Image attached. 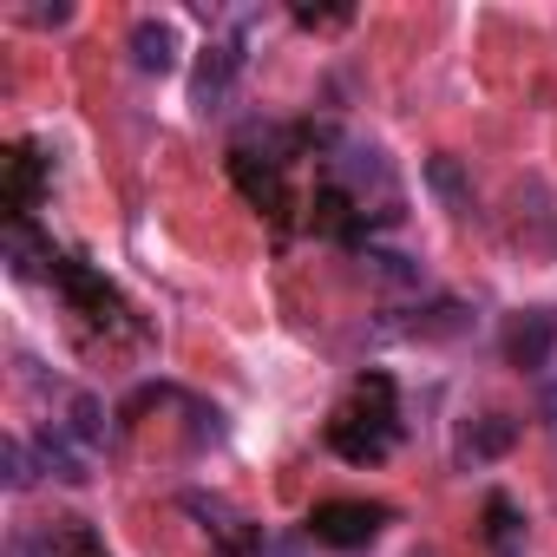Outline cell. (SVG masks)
Returning a JSON list of instances; mask_svg holds the SVG:
<instances>
[{
  "label": "cell",
  "instance_id": "cell-1",
  "mask_svg": "<svg viewBox=\"0 0 557 557\" xmlns=\"http://www.w3.org/2000/svg\"><path fill=\"white\" fill-rule=\"evenodd\" d=\"M407 216V190L387 164L381 145L315 132V190H309V223L335 243H368L374 230H394Z\"/></svg>",
  "mask_w": 557,
  "mask_h": 557
},
{
  "label": "cell",
  "instance_id": "cell-2",
  "mask_svg": "<svg viewBox=\"0 0 557 557\" xmlns=\"http://www.w3.org/2000/svg\"><path fill=\"white\" fill-rule=\"evenodd\" d=\"M400 387H394V374H381V368H368V374H355V387L335 400V413H329V426H322V440H329V453L335 459H348V466H381L394 446H400Z\"/></svg>",
  "mask_w": 557,
  "mask_h": 557
},
{
  "label": "cell",
  "instance_id": "cell-3",
  "mask_svg": "<svg viewBox=\"0 0 557 557\" xmlns=\"http://www.w3.org/2000/svg\"><path fill=\"white\" fill-rule=\"evenodd\" d=\"M302 151H309V125H296V132L289 125H262V132H249V138L230 145V177H236V190L269 223H289L296 203H302V190H296Z\"/></svg>",
  "mask_w": 557,
  "mask_h": 557
},
{
  "label": "cell",
  "instance_id": "cell-4",
  "mask_svg": "<svg viewBox=\"0 0 557 557\" xmlns=\"http://www.w3.org/2000/svg\"><path fill=\"white\" fill-rule=\"evenodd\" d=\"M47 275H53V289L66 296V309L92 329V335H138V322H132V302L106 283V275L86 262V256H66V249H53V262H47Z\"/></svg>",
  "mask_w": 557,
  "mask_h": 557
},
{
  "label": "cell",
  "instance_id": "cell-5",
  "mask_svg": "<svg viewBox=\"0 0 557 557\" xmlns=\"http://www.w3.org/2000/svg\"><path fill=\"white\" fill-rule=\"evenodd\" d=\"M249 27H256V14H230V21L203 40V53H197V79H190V99H197L203 112H216V106L230 99L236 73L249 66Z\"/></svg>",
  "mask_w": 557,
  "mask_h": 557
},
{
  "label": "cell",
  "instance_id": "cell-6",
  "mask_svg": "<svg viewBox=\"0 0 557 557\" xmlns=\"http://www.w3.org/2000/svg\"><path fill=\"white\" fill-rule=\"evenodd\" d=\"M387 518H394V511L374 505V498H322V505L309 511V537H315V544H335V550H355V544H374Z\"/></svg>",
  "mask_w": 557,
  "mask_h": 557
},
{
  "label": "cell",
  "instance_id": "cell-7",
  "mask_svg": "<svg viewBox=\"0 0 557 557\" xmlns=\"http://www.w3.org/2000/svg\"><path fill=\"white\" fill-rule=\"evenodd\" d=\"M47 184H53V164L40 158V145H14L0 158V210H8V223H27L40 210Z\"/></svg>",
  "mask_w": 557,
  "mask_h": 557
},
{
  "label": "cell",
  "instance_id": "cell-8",
  "mask_svg": "<svg viewBox=\"0 0 557 557\" xmlns=\"http://www.w3.org/2000/svg\"><path fill=\"white\" fill-rule=\"evenodd\" d=\"M550 348H557V309H524L505 322V361L511 368L537 374V368H550Z\"/></svg>",
  "mask_w": 557,
  "mask_h": 557
},
{
  "label": "cell",
  "instance_id": "cell-9",
  "mask_svg": "<svg viewBox=\"0 0 557 557\" xmlns=\"http://www.w3.org/2000/svg\"><path fill=\"white\" fill-rule=\"evenodd\" d=\"M27 557H112V550H106V537H99L86 518H60V524H47V531L27 544Z\"/></svg>",
  "mask_w": 557,
  "mask_h": 557
},
{
  "label": "cell",
  "instance_id": "cell-10",
  "mask_svg": "<svg viewBox=\"0 0 557 557\" xmlns=\"http://www.w3.org/2000/svg\"><path fill=\"white\" fill-rule=\"evenodd\" d=\"M132 66L138 73H171L177 66V27L171 21H138L132 27Z\"/></svg>",
  "mask_w": 557,
  "mask_h": 557
},
{
  "label": "cell",
  "instance_id": "cell-11",
  "mask_svg": "<svg viewBox=\"0 0 557 557\" xmlns=\"http://www.w3.org/2000/svg\"><path fill=\"white\" fill-rule=\"evenodd\" d=\"M485 544H492V557H524V518L505 492L485 498Z\"/></svg>",
  "mask_w": 557,
  "mask_h": 557
},
{
  "label": "cell",
  "instance_id": "cell-12",
  "mask_svg": "<svg viewBox=\"0 0 557 557\" xmlns=\"http://www.w3.org/2000/svg\"><path fill=\"white\" fill-rule=\"evenodd\" d=\"M511 440H518V420H511V413H485V420H472V426H466L459 453H466V459H498Z\"/></svg>",
  "mask_w": 557,
  "mask_h": 557
},
{
  "label": "cell",
  "instance_id": "cell-13",
  "mask_svg": "<svg viewBox=\"0 0 557 557\" xmlns=\"http://www.w3.org/2000/svg\"><path fill=\"white\" fill-rule=\"evenodd\" d=\"M184 505H190V511H197V518H216V524H210V531H216V537H223V557H243V550H256V531H243V518H236V511H230V505H216V498H203V492H190V498H184Z\"/></svg>",
  "mask_w": 557,
  "mask_h": 557
},
{
  "label": "cell",
  "instance_id": "cell-14",
  "mask_svg": "<svg viewBox=\"0 0 557 557\" xmlns=\"http://www.w3.org/2000/svg\"><path fill=\"white\" fill-rule=\"evenodd\" d=\"M8 485H14V492L34 485V453H27V440H8Z\"/></svg>",
  "mask_w": 557,
  "mask_h": 557
},
{
  "label": "cell",
  "instance_id": "cell-15",
  "mask_svg": "<svg viewBox=\"0 0 557 557\" xmlns=\"http://www.w3.org/2000/svg\"><path fill=\"white\" fill-rule=\"evenodd\" d=\"M296 21H302V27H348L355 14H348V8H335V14H315V8H296Z\"/></svg>",
  "mask_w": 557,
  "mask_h": 557
},
{
  "label": "cell",
  "instance_id": "cell-16",
  "mask_svg": "<svg viewBox=\"0 0 557 557\" xmlns=\"http://www.w3.org/2000/svg\"><path fill=\"white\" fill-rule=\"evenodd\" d=\"M544 413H550V433H557V387L544 394Z\"/></svg>",
  "mask_w": 557,
  "mask_h": 557
},
{
  "label": "cell",
  "instance_id": "cell-17",
  "mask_svg": "<svg viewBox=\"0 0 557 557\" xmlns=\"http://www.w3.org/2000/svg\"><path fill=\"white\" fill-rule=\"evenodd\" d=\"M413 557H433V550H413Z\"/></svg>",
  "mask_w": 557,
  "mask_h": 557
}]
</instances>
